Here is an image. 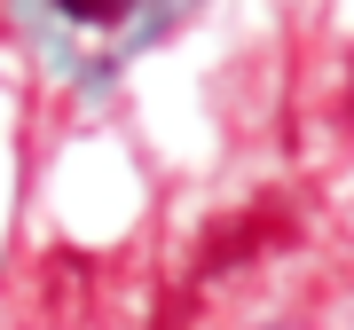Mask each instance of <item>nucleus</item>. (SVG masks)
<instances>
[{
	"instance_id": "obj_1",
	"label": "nucleus",
	"mask_w": 354,
	"mask_h": 330,
	"mask_svg": "<svg viewBox=\"0 0 354 330\" xmlns=\"http://www.w3.org/2000/svg\"><path fill=\"white\" fill-rule=\"evenodd\" d=\"M55 8H64V16H79V24H118L134 0H55Z\"/></svg>"
}]
</instances>
